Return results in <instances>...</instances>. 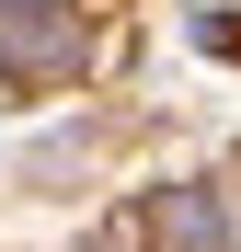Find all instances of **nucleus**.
<instances>
[{"mask_svg":"<svg viewBox=\"0 0 241 252\" xmlns=\"http://www.w3.org/2000/svg\"><path fill=\"white\" fill-rule=\"evenodd\" d=\"M0 69L12 92H58L80 69V0H0Z\"/></svg>","mask_w":241,"mask_h":252,"instance_id":"nucleus-1","label":"nucleus"},{"mask_svg":"<svg viewBox=\"0 0 241 252\" xmlns=\"http://www.w3.org/2000/svg\"><path fill=\"white\" fill-rule=\"evenodd\" d=\"M149 229H161V252H230V206H218V184H172L149 206Z\"/></svg>","mask_w":241,"mask_h":252,"instance_id":"nucleus-2","label":"nucleus"},{"mask_svg":"<svg viewBox=\"0 0 241 252\" xmlns=\"http://www.w3.org/2000/svg\"><path fill=\"white\" fill-rule=\"evenodd\" d=\"M195 34H207L218 58H241V23H230V12H207V23H195Z\"/></svg>","mask_w":241,"mask_h":252,"instance_id":"nucleus-3","label":"nucleus"}]
</instances>
